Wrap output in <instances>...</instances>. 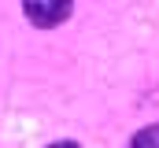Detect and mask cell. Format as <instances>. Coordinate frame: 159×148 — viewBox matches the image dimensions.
<instances>
[{
	"label": "cell",
	"mask_w": 159,
	"mask_h": 148,
	"mask_svg": "<svg viewBox=\"0 0 159 148\" xmlns=\"http://www.w3.org/2000/svg\"><path fill=\"white\" fill-rule=\"evenodd\" d=\"M22 15H26L34 26H41V30H52L56 22L70 19V4H63V0H56V4H41V0H34V4H22Z\"/></svg>",
	"instance_id": "1"
},
{
	"label": "cell",
	"mask_w": 159,
	"mask_h": 148,
	"mask_svg": "<svg viewBox=\"0 0 159 148\" xmlns=\"http://www.w3.org/2000/svg\"><path fill=\"white\" fill-rule=\"evenodd\" d=\"M129 148H159V126H144V130L129 141Z\"/></svg>",
	"instance_id": "2"
},
{
	"label": "cell",
	"mask_w": 159,
	"mask_h": 148,
	"mask_svg": "<svg viewBox=\"0 0 159 148\" xmlns=\"http://www.w3.org/2000/svg\"><path fill=\"white\" fill-rule=\"evenodd\" d=\"M48 148H81L78 141H56V145H48Z\"/></svg>",
	"instance_id": "3"
}]
</instances>
